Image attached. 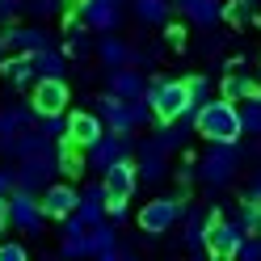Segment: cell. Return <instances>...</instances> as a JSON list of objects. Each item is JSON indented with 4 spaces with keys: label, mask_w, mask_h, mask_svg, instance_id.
Returning <instances> with one entry per match:
<instances>
[{
    "label": "cell",
    "mask_w": 261,
    "mask_h": 261,
    "mask_svg": "<svg viewBox=\"0 0 261 261\" xmlns=\"http://www.w3.org/2000/svg\"><path fill=\"white\" fill-rule=\"evenodd\" d=\"M194 130L211 143H236L244 135V118H240V106L227 101V97H211L206 106L194 110Z\"/></svg>",
    "instance_id": "cell-1"
},
{
    "label": "cell",
    "mask_w": 261,
    "mask_h": 261,
    "mask_svg": "<svg viewBox=\"0 0 261 261\" xmlns=\"http://www.w3.org/2000/svg\"><path fill=\"white\" fill-rule=\"evenodd\" d=\"M148 97H152L156 122L194 118V106H190V85H186V80H156V85H148Z\"/></svg>",
    "instance_id": "cell-2"
},
{
    "label": "cell",
    "mask_w": 261,
    "mask_h": 261,
    "mask_svg": "<svg viewBox=\"0 0 261 261\" xmlns=\"http://www.w3.org/2000/svg\"><path fill=\"white\" fill-rule=\"evenodd\" d=\"M59 143H51V148H42V152H30V156H21V165H17V186L21 190H46L51 186V177L59 173Z\"/></svg>",
    "instance_id": "cell-3"
},
{
    "label": "cell",
    "mask_w": 261,
    "mask_h": 261,
    "mask_svg": "<svg viewBox=\"0 0 261 261\" xmlns=\"http://www.w3.org/2000/svg\"><path fill=\"white\" fill-rule=\"evenodd\" d=\"M240 169V152H236V143H211L206 156L198 160V177L206 186H227L236 177Z\"/></svg>",
    "instance_id": "cell-4"
},
{
    "label": "cell",
    "mask_w": 261,
    "mask_h": 261,
    "mask_svg": "<svg viewBox=\"0 0 261 261\" xmlns=\"http://www.w3.org/2000/svg\"><path fill=\"white\" fill-rule=\"evenodd\" d=\"M249 240V232H244L240 219H223L219 211H211V257H240V244Z\"/></svg>",
    "instance_id": "cell-5"
},
{
    "label": "cell",
    "mask_w": 261,
    "mask_h": 261,
    "mask_svg": "<svg viewBox=\"0 0 261 261\" xmlns=\"http://www.w3.org/2000/svg\"><path fill=\"white\" fill-rule=\"evenodd\" d=\"M181 215H186V202H181V198H152L148 206L139 211V227H143L148 236H165V232L177 227Z\"/></svg>",
    "instance_id": "cell-6"
},
{
    "label": "cell",
    "mask_w": 261,
    "mask_h": 261,
    "mask_svg": "<svg viewBox=\"0 0 261 261\" xmlns=\"http://www.w3.org/2000/svg\"><path fill=\"white\" fill-rule=\"evenodd\" d=\"M9 219H13V227H21V232H42V223L51 215H46L42 198H34V190H17L9 198Z\"/></svg>",
    "instance_id": "cell-7"
},
{
    "label": "cell",
    "mask_w": 261,
    "mask_h": 261,
    "mask_svg": "<svg viewBox=\"0 0 261 261\" xmlns=\"http://www.w3.org/2000/svg\"><path fill=\"white\" fill-rule=\"evenodd\" d=\"M30 106H34V114H63L68 110V80L63 76H38Z\"/></svg>",
    "instance_id": "cell-8"
},
{
    "label": "cell",
    "mask_w": 261,
    "mask_h": 261,
    "mask_svg": "<svg viewBox=\"0 0 261 261\" xmlns=\"http://www.w3.org/2000/svg\"><path fill=\"white\" fill-rule=\"evenodd\" d=\"M122 156H130V135H122V130H106V135L89 148V165L106 173L114 160H122Z\"/></svg>",
    "instance_id": "cell-9"
},
{
    "label": "cell",
    "mask_w": 261,
    "mask_h": 261,
    "mask_svg": "<svg viewBox=\"0 0 261 261\" xmlns=\"http://www.w3.org/2000/svg\"><path fill=\"white\" fill-rule=\"evenodd\" d=\"M101 181H106V194H110V198H130L135 186H139V169L130 165V156H122V160H114V165L101 173Z\"/></svg>",
    "instance_id": "cell-10"
},
{
    "label": "cell",
    "mask_w": 261,
    "mask_h": 261,
    "mask_svg": "<svg viewBox=\"0 0 261 261\" xmlns=\"http://www.w3.org/2000/svg\"><path fill=\"white\" fill-rule=\"evenodd\" d=\"M106 130H110V126H106V118H101V114L80 110V114H72V118H68V139L76 143V148H93V143L101 139Z\"/></svg>",
    "instance_id": "cell-11"
},
{
    "label": "cell",
    "mask_w": 261,
    "mask_h": 261,
    "mask_svg": "<svg viewBox=\"0 0 261 261\" xmlns=\"http://www.w3.org/2000/svg\"><path fill=\"white\" fill-rule=\"evenodd\" d=\"M42 206H46L51 219H68V215H76V206H80V190H72L68 181H51L42 190Z\"/></svg>",
    "instance_id": "cell-12"
},
{
    "label": "cell",
    "mask_w": 261,
    "mask_h": 261,
    "mask_svg": "<svg viewBox=\"0 0 261 261\" xmlns=\"http://www.w3.org/2000/svg\"><path fill=\"white\" fill-rule=\"evenodd\" d=\"M97 114L106 118V126H110V130H122V135H130V130L139 126V122H135V110H130V101H122V97H114V93H106V97H101Z\"/></svg>",
    "instance_id": "cell-13"
},
{
    "label": "cell",
    "mask_w": 261,
    "mask_h": 261,
    "mask_svg": "<svg viewBox=\"0 0 261 261\" xmlns=\"http://www.w3.org/2000/svg\"><path fill=\"white\" fill-rule=\"evenodd\" d=\"M206 236H211V211H186V249L194 257H202V253L211 257Z\"/></svg>",
    "instance_id": "cell-14"
},
{
    "label": "cell",
    "mask_w": 261,
    "mask_h": 261,
    "mask_svg": "<svg viewBox=\"0 0 261 261\" xmlns=\"http://www.w3.org/2000/svg\"><path fill=\"white\" fill-rule=\"evenodd\" d=\"M76 215L85 219L89 227H93V223H101V219H110V194H106V181H101V186H89L85 194H80Z\"/></svg>",
    "instance_id": "cell-15"
},
{
    "label": "cell",
    "mask_w": 261,
    "mask_h": 261,
    "mask_svg": "<svg viewBox=\"0 0 261 261\" xmlns=\"http://www.w3.org/2000/svg\"><path fill=\"white\" fill-rule=\"evenodd\" d=\"M80 17L93 30H114L118 25V0H85L80 5Z\"/></svg>",
    "instance_id": "cell-16"
},
{
    "label": "cell",
    "mask_w": 261,
    "mask_h": 261,
    "mask_svg": "<svg viewBox=\"0 0 261 261\" xmlns=\"http://www.w3.org/2000/svg\"><path fill=\"white\" fill-rule=\"evenodd\" d=\"M5 46H13V51H38V46H46V30L38 25H5V38H0Z\"/></svg>",
    "instance_id": "cell-17"
},
{
    "label": "cell",
    "mask_w": 261,
    "mask_h": 261,
    "mask_svg": "<svg viewBox=\"0 0 261 261\" xmlns=\"http://www.w3.org/2000/svg\"><path fill=\"white\" fill-rule=\"evenodd\" d=\"M110 93L122 97V101H135V97L148 93V85H143V76H139L135 68H114V72H110Z\"/></svg>",
    "instance_id": "cell-18"
},
{
    "label": "cell",
    "mask_w": 261,
    "mask_h": 261,
    "mask_svg": "<svg viewBox=\"0 0 261 261\" xmlns=\"http://www.w3.org/2000/svg\"><path fill=\"white\" fill-rule=\"evenodd\" d=\"M165 156H169V152H160V148H156V139L143 143V148H139V181H160V177L169 173Z\"/></svg>",
    "instance_id": "cell-19"
},
{
    "label": "cell",
    "mask_w": 261,
    "mask_h": 261,
    "mask_svg": "<svg viewBox=\"0 0 261 261\" xmlns=\"http://www.w3.org/2000/svg\"><path fill=\"white\" fill-rule=\"evenodd\" d=\"M177 9H181L194 25H215V21L223 17V5H219V0H177Z\"/></svg>",
    "instance_id": "cell-20"
},
{
    "label": "cell",
    "mask_w": 261,
    "mask_h": 261,
    "mask_svg": "<svg viewBox=\"0 0 261 261\" xmlns=\"http://www.w3.org/2000/svg\"><path fill=\"white\" fill-rule=\"evenodd\" d=\"M30 59H34V72L38 76H63V72H68V55L55 51L51 42L38 46V51H30Z\"/></svg>",
    "instance_id": "cell-21"
},
{
    "label": "cell",
    "mask_w": 261,
    "mask_h": 261,
    "mask_svg": "<svg viewBox=\"0 0 261 261\" xmlns=\"http://www.w3.org/2000/svg\"><path fill=\"white\" fill-rule=\"evenodd\" d=\"M219 93L227 97V101H249V97H261L257 80H249L244 72H227V76H223V85H219Z\"/></svg>",
    "instance_id": "cell-22"
},
{
    "label": "cell",
    "mask_w": 261,
    "mask_h": 261,
    "mask_svg": "<svg viewBox=\"0 0 261 261\" xmlns=\"http://www.w3.org/2000/svg\"><path fill=\"white\" fill-rule=\"evenodd\" d=\"M126 249H118V232L101 219V223H93V257H101V261H110V257H122Z\"/></svg>",
    "instance_id": "cell-23"
},
{
    "label": "cell",
    "mask_w": 261,
    "mask_h": 261,
    "mask_svg": "<svg viewBox=\"0 0 261 261\" xmlns=\"http://www.w3.org/2000/svg\"><path fill=\"white\" fill-rule=\"evenodd\" d=\"M186 118H177V122H160V135H156V148L160 152H181L186 148Z\"/></svg>",
    "instance_id": "cell-24"
},
{
    "label": "cell",
    "mask_w": 261,
    "mask_h": 261,
    "mask_svg": "<svg viewBox=\"0 0 261 261\" xmlns=\"http://www.w3.org/2000/svg\"><path fill=\"white\" fill-rule=\"evenodd\" d=\"M97 55H101L110 68H122V63H135V51H130L126 42H118V38H101L97 42Z\"/></svg>",
    "instance_id": "cell-25"
},
{
    "label": "cell",
    "mask_w": 261,
    "mask_h": 261,
    "mask_svg": "<svg viewBox=\"0 0 261 261\" xmlns=\"http://www.w3.org/2000/svg\"><path fill=\"white\" fill-rule=\"evenodd\" d=\"M130 5H135V17L139 21H152V25L169 21V0H130Z\"/></svg>",
    "instance_id": "cell-26"
},
{
    "label": "cell",
    "mask_w": 261,
    "mask_h": 261,
    "mask_svg": "<svg viewBox=\"0 0 261 261\" xmlns=\"http://www.w3.org/2000/svg\"><path fill=\"white\" fill-rule=\"evenodd\" d=\"M253 13H257V0H227V5H223V21H232V25H249V21H253Z\"/></svg>",
    "instance_id": "cell-27"
},
{
    "label": "cell",
    "mask_w": 261,
    "mask_h": 261,
    "mask_svg": "<svg viewBox=\"0 0 261 261\" xmlns=\"http://www.w3.org/2000/svg\"><path fill=\"white\" fill-rule=\"evenodd\" d=\"M59 173H68V177H76L80 169H85V160H80V152H76V143L72 139H59Z\"/></svg>",
    "instance_id": "cell-28"
},
{
    "label": "cell",
    "mask_w": 261,
    "mask_h": 261,
    "mask_svg": "<svg viewBox=\"0 0 261 261\" xmlns=\"http://www.w3.org/2000/svg\"><path fill=\"white\" fill-rule=\"evenodd\" d=\"M240 118H244V130H249V135H261V97H249V101H244Z\"/></svg>",
    "instance_id": "cell-29"
},
{
    "label": "cell",
    "mask_w": 261,
    "mask_h": 261,
    "mask_svg": "<svg viewBox=\"0 0 261 261\" xmlns=\"http://www.w3.org/2000/svg\"><path fill=\"white\" fill-rule=\"evenodd\" d=\"M186 85H190V106H194V110L211 101V80H206V76H190Z\"/></svg>",
    "instance_id": "cell-30"
},
{
    "label": "cell",
    "mask_w": 261,
    "mask_h": 261,
    "mask_svg": "<svg viewBox=\"0 0 261 261\" xmlns=\"http://www.w3.org/2000/svg\"><path fill=\"white\" fill-rule=\"evenodd\" d=\"M25 9L34 13V17H51V13L63 9V0H25Z\"/></svg>",
    "instance_id": "cell-31"
},
{
    "label": "cell",
    "mask_w": 261,
    "mask_h": 261,
    "mask_svg": "<svg viewBox=\"0 0 261 261\" xmlns=\"http://www.w3.org/2000/svg\"><path fill=\"white\" fill-rule=\"evenodd\" d=\"M21 9H25V0H0V25H9Z\"/></svg>",
    "instance_id": "cell-32"
},
{
    "label": "cell",
    "mask_w": 261,
    "mask_h": 261,
    "mask_svg": "<svg viewBox=\"0 0 261 261\" xmlns=\"http://www.w3.org/2000/svg\"><path fill=\"white\" fill-rule=\"evenodd\" d=\"M30 253L21 249V244H0V261H25Z\"/></svg>",
    "instance_id": "cell-33"
},
{
    "label": "cell",
    "mask_w": 261,
    "mask_h": 261,
    "mask_svg": "<svg viewBox=\"0 0 261 261\" xmlns=\"http://www.w3.org/2000/svg\"><path fill=\"white\" fill-rule=\"evenodd\" d=\"M89 51V38L85 34H76V25H72V38H68V55H85Z\"/></svg>",
    "instance_id": "cell-34"
},
{
    "label": "cell",
    "mask_w": 261,
    "mask_h": 261,
    "mask_svg": "<svg viewBox=\"0 0 261 261\" xmlns=\"http://www.w3.org/2000/svg\"><path fill=\"white\" fill-rule=\"evenodd\" d=\"M9 223H13V219H9V194H5V198H0V232H5Z\"/></svg>",
    "instance_id": "cell-35"
},
{
    "label": "cell",
    "mask_w": 261,
    "mask_h": 261,
    "mask_svg": "<svg viewBox=\"0 0 261 261\" xmlns=\"http://www.w3.org/2000/svg\"><path fill=\"white\" fill-rule=\"evenodd\" d=\"M9 190H13V173H9V169H0V198H5Z\"/></svg>",
    "instance_id": "cell-36"
},
{
    "label": "cell",
    "mask_w": 261,
    "mask_h": 261,
    "mask_svg": "<svg viewBox=\"0 0 261 261\" xmlns=\"http://www.w3.org/2000/svg\"><path fill=\"white\" fill-rule=\"evenodd\" d=\"M181 38H186V34H181V25H169V42H173V46H181Z\"/></svg>",
    "instance_id": "cell-37"
},
{
    "label": "cell",
    "mask_w": 261,
    "mask_h": 261,
    "mask_svg": "<svg viewBox=\"0 0 261 261\" xmlns=\"http://www.w3.org/2000/svg\"><path fill=\"white\" fill-rule=\"evenodd\" d=\"M249 198H261V173L253 177V194H249Z\"/></svg>",
    "instance_id": "cell-38"
}]
</instances>
